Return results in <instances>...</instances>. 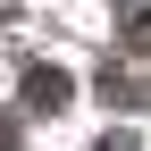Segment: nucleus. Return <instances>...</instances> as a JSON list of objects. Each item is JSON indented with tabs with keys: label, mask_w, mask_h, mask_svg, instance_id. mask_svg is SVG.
<instances>
[{
	"label": "nucleus",
	"mask_w": 151,
	"mask_h": 151,
	"mask_svg": "<svg viewBox=\"0 0 151 151\" xmlns=\"http://www.w3.org/2000/svg\"><path fill=\"white\" fill-rule=\"evenodd\" d=\"M92 151H134V143H126V134H101V143H92Z\"/></svg>",
	"instance_id": "nucleus-2"
},
{
	"label": "nucleus",
	"mask_w": 151,
	"mask_h": 151,
	"mask_svg": "<svg viewBox=\"0 0 151 151\" xmlns=\"http://www.w3.org/2000/svg\"><path fill=\"white\" fill-rule=\"evenodd\" d=\"M67 101H76L67 67H34V76H25V109H34V118H42V109H67Z\"/></svg>",
	"instance_id": "nucleus-1"
}]
</instances>
